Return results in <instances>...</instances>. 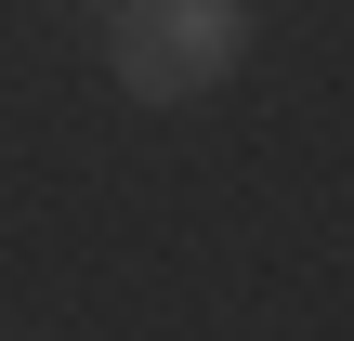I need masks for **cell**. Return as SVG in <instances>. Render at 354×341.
I'll return each mask as SVG.
<instances>
[{"instance_id":"obj_1","label":"cell","mask_w":354,"mask_h":341,"mask_svg":"<svg viewBox=\"0 0 354 341\" xmlns=\"http://www.w3.org/2000/svg\"><path fill=\"white\" fill-rule=\"evenodd\" d=\"M105 66L131 105H197L250 66V0H118L105 13Z\"/></svg>"}]
</instances>
